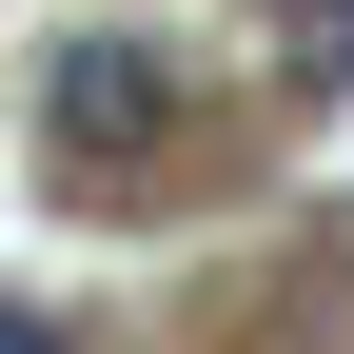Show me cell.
<instances>
[{"mask_svg":"<svg viewBox=\"0 0 354 354\" xmlns=\"http://www.w3.org/2000/svg\"><path fill=\"white\" fill-rule=\"evenodd\" d=\"M39 99H59V138H158V118H177V59H158V39H59Z\"/></svg>","mask_w":354,"mask_h":354,"instance_id":"1","label":"cell"},{"mask_svg":"<svg viewBox=\"0 0 354 354\" xmlns=\"http://www.w3.org/2000/svg\"><path fill=\"white\" fill-rule=\"evenodd\" d=\"M276 79L335 99V79H354V0H276Z\"/></svg>","mask_w":354,"mask_h":354,"instance_id":"2","label":"cell"},{"mask_svg":"<svg viewBox=\"0 0 354 354\" xmlns=\"http://www.w3.org/2000/svg\"><path fill=\"white\" fill-rule=\"evenodd\" d=\"M0 354H59V315H0Z\"/></svg>","mask_w":354,"mask_h":354,"instance_id":"3","label":"cell"}]
</instances>
